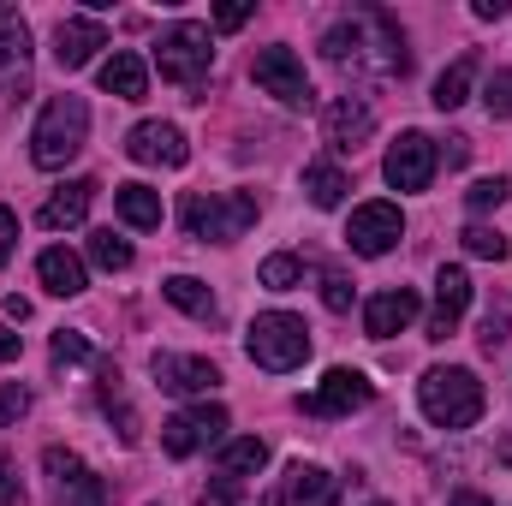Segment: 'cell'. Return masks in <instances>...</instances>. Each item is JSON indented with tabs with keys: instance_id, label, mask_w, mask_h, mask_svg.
Masks as SVG:
<instances>
[{
	"instance_id": "1",
	"label": "cell",
	"mask_w": 512,
	"mask_h": 506,
	"mask_svg": "<svg viewBox=\"0 0 512 506\" xmlns=\"http://www.w3.org/2000/svg\"><path fill=\"white\" fill-rule=\"evenodd\" d=\"M322 54L334 66H352V72H376V78H405L411 72V54H405V36L387 12H358L346 24H334L322 36Z\"/></svg>"
},
{
	"instance_id": "2",
	"label": "cell",
	"mask_w": 512,
	"mask_h": 506,
	"mask_svg": "<svg viewBox=\"0 0 512 506\" xmlns=\"http://www.w3.org/2000/svg\"><path fill=\"white\" fill-rule=\"evenodd\" d=\"M179 227L191 233V239H215V245H233V239H245L256 227V197L251 191H191L185 203H179Z\"/></svg>"
},
{
	"instance_id": "3",
	"label": "cell",
	"mask_w": 512,
	"mask_h": 506,
	"mask_svg": "<svg viewBox=\"0 0 512 506\" xmlns=\"http://www.w3.org/2000/svg\"><path fill=\"white\" fill-rule=\"evenodd\" d=\"M84 143H90V108H84V96H54V102L36 114V131H30V161L54 173V167H66Z\"/></svg>"
},
{
	"instance_id": "4",
	"label": "cell",
	"mask_w": 512,
	"mask_h": 506,
	"mask_svg": "<svg viewBox=\"0 0 512 506\" xmlns=\"http://www.w3.org/2000/svg\"><path fill=\"white\" fill-rule=\"evenodd\" d=\"M417 405H423V417L435 429H471L483 417V381L471 376V370H459V364L429 370V376L417 381Z\"/></svg>"
},
{
	"instance_id": "5",
	"label": "cell",
	"mask_w": 512,
	"mask_h": 506,
	"mask_svg": "<svg viewBox=\"0 0 512 506\" xmlns=\"http://www.w3.org/2000/svg\"><path fill=\"white\" fill-rule=\"evenodd\" d=\"M245 352H251L256 370L286 376V370H298V364L310 358V328H304V316H292V310H268V316L251 322Z\"/></svg>"
},
{
	"instance_id": "6",
	"label": "cell",
	"mask_w": 512,
	"mask_h": 506,
	"mask_svg": "<svg viewBox=\"0 0 512 506\" xmlns=\"http://www.w3.org/2000/svg\"><path fill=\"white\" fill-rule=\"evenodd\" d=\"M155 66H161L167 84L197 90V84L209 78V66H215V36H209V24H197V18L173 24V30L161 36V48H155Z\"/></svg>"
},
{
	"instance_id": "7",
	"label": "cell",
	"mask_w": 512,
	"mask_h": 506,
	"mask_svg": "<svg viewBox=\"0 0 512 506\" xmlns=\"http://www.w3.org/2000/svg\"><path fill=\"white\" fill-rule=\"evenodd\" d=\"M30 96V24L18 6L0 0V102Z\"/></svg>"
},
{
	"instance_id": "8",
	"label": "cell",
	"mask_w": 512,
	"mask_h": 506,
	"mask_svg": "<svg viewBox=\"0 0 512 506\" xmlns=\"http://www.w3.org/2000/svg\"><path fill=\"white\" fill-rule=\"evenodd\" d=\"M376 399V387L364 370H328V376L316 381V393H304L298 399V411L304 417H352V411H364Z\"/></svg>"
},
{
	"instance_id": "9",
	"label": "cell",
	"mask_w": 512,
	"mask_h": 506,
	"mask_svg": "<svg viewBox=\"0 0 512 506\" xmlns=\"http://www.w3.org/2000/svg\"><path fill=\"white\" fill-rule=\"evenodd\" d=\"M42 471L54 477V501L60 506H108V483L66 447H48L42 453Z\"/></svg>"
},
{
	"instance_id": "10",
	"label": "cell",
	"mask_w": 512,
	"mask_h": 506,
	"mask_svg": "<svg viewBox=\"0 0 512 506\" xmlns=\"http://www.w3.org/2000/svg\"><path fill=\"white\" fill-rule=\"evenodd\" d=\"M251 78L286 108H310V78H304V60L292 48H256Z\"/></svg>"
},
{
	"instance_id": "11",
	"label": "cell",
	"mask_w": 512,
	"mask_h": 506,
	"mask_svg": "<svg viewBox=\"0 0 512 506\" xmlns=\"http://www.w3.org/2000/svg\"><path fill=\"white\" fill-rule=\"evenodd\" d=\"M382 173H387L393 191H429V179H435V143H429L423 131H399V137L387 143Z\"/></svg>"
},
{
	"instance_id": "12",
	"label": "cell",
	"mask_w": 512,
	"mask_h": 506,
	"mask_svg": "<svg viewBox=\"0 0 512 506\" xmlns=\"http://www.w3.org/2000/svg\"><path fill=\"white\" fill-rule=\"evenodd\" d=\"M221 435H227V405H197V411H179V417L161 423L167 459H191L197 447H209V441H221Z\"/></svg>"
},
{
	"instance_id": "13",
	"label": "cell",
	"mask_w": 512,
	"mask_h": 506,
	"mask_svg": "<svg viewBox=\"0 0 512 506\" xmlns=\"http://www.w3.org/2000/svg\"><path fill=\"white\" fill-rule=\"evenodd\" d=\"M399 239H405L399 203H364V209H352V221H346V245L358 256H387Z\"/></svg>"
},
{
	"instance_id": "14",
	"label": "cell",
	"mask_w": 512,
	"mask_h": 506,
	"mask_svg": "<svg viewBox=\"0 0 512 506\" xmlns=\"http://www.w3.org/2000/svg\"><path fill=\"white\" fill-rule=\"evenodd\" d=\"M126 155L143 161V167H185L191 149H185V131L167 126V120H143V126L126 131Z\"/></svg>"
},
{
	"instance_id": "15",
	"label": "cell",
	"mask_w": 512,
	"mask_h": 506,
	"mask_svg": "<svg viewBox=\"0 0 512 506\" xmlns=\"http://www.w3.org/2000/svg\"><path fill=\"white\" fill-rule=\"evenodd\" d=\"M465 310H471V274H465V268H441V274H435V310H429V340H447V334H459Z\"/></svg>"
},
{
	"instance_id": "16",
	"label": "cell",
	"mask_w": 512,
	"mask_h": 506,
	"mask_svg": "<svg viewBox=\"0 0 512 506\" xmlns=\"http://www.w3.org/2000/svg\"><path fill=\"white\" fill-rule=\"evenodd\" d=\"M417 292L411 286H387V292H376L370 304H364V334L370 340H393V334H405L411 322H417Z\"/></svg>"
},
{
	"instance_id": "17",
	"label": "cell",
	"mask_w": 512,
	"mask_h": 506,
	"mask_svg": "<svg viewBox=\"0 0 512 506\" xmlns=\"http://www.w3.org/2000/svg\"><path fill=\"white\" fill-rule=\"evenodd\" d=\"M96 48H108V24H102V18H60V30H54V60H60L66 72L90 66Z\"/></svg>"
},
{
	"instance_id": "18",
	"label": "cell",
	"mask_w": 512,
	"mask_h": 506,
	"mask_svg": "<svg viewBox=\"0 0 512 506\" xmlns=\"http://www.w3.org/2000/svg\"><path fill=\"white\" fill-rule=\"evenodd\" d=\"M370 131H376V114H370V102H358V96H334V102L322 108V137H328L334 149H358Z\"/></svg>"
},
{
	"instance_id": "19",
	"label": "cell",
	"mask_w": 512,
	"mask_h": 506,
	"mask_svg": "<svg viewBox=\"0 0 512 506\" xmlns=\"http://www.w3.org/2000/svg\"><path fill=\"white\" fill-rule=\"evenodd\" d=\"M280 506H334L340 501V477H328L322 465H292L286 477H280V495H274Z\"/></svg>"
},
{
	"instance_id": "20",
	"label": "cell",
	"mask_w": 512,
	"mask_h": 506,
	"mask_svg": "<svg viewBox=\"0 0 512 506\" xmlns=\"http://www.w3.org/2000/svg\"><path fill=\"white\" fill-rule=\"evenodd\" d=\"M155 381L167 387V393H209L215 381H221V370L209 364V358H179V352H155Z\"/></svg>"
},
{
	"instance_id": "21",
	"label": "cell",
	"mask_w": 512,
	"mask_h": 506,
	"mask_svg": "<svg viewBox=\"0 0 512 506\" xmlns=\"http://www.w3.org/2000/svg\"><path fill=\"white\" fill-rule=\"evenodd\" d=\"M90 203H96V179H72V185H60V191L42 203L36 221H42L48 233H60V227H78V221L90 215Z\"/></svg>"
},
{
	"instance_id": "22",
	"label": "cell",
	"mask_w": 512,
	"mask_h": 506,
	"mask_svg": "<svg viewBox=\"0 0 512 506\" xmlns=\"http://www.w3.org/2000/svg\"><path fill=\"white\" fill-rule=\"evenodd\" d=\"M102 90L120 96V102H143V90H149V66H143L131 48L108 54V60H102Z\"/></svg>"
},
{
	"instance_id": "23",
	"label": "cell",
	"mask_w": 512,
	"mask_h": 506,
	"mask_svg": "<svg viewBox=\"0 0 512 506\" xmlns=\"http://www.w3.org/2000/svg\"><path fill=\"white\" fill-rule=\"evenodd\" d=\"M36 274H42V286H48L54 298H78V292H84V262L72 251H60V245L36 256Z\"/></svg>"
},
{
	"instance_id": "24",
	"label": "cell",
	"mask_w": 512,
	"mask_h": 506,
	"mask_svg": "<svg viewBox=\"0 0 512 506\" xmlns=\"http://www.w3.org/2000/svg\"><path fill=\"white\" fill-rule=\"evenodd\" d=\"M114 209H120V221L137 227V233H155L161 227V191H149V185H120L114 191Z\"/></svg>"
},
{
	"instance_id": "25",
	"label": "cell",
	"mask_w": 512,
	"mask_h": 506,
	"mask_svg": "<svg viewBox=\"0 0 512 506\" xmlns=\"http://www.w3.org/2000/svg\"><path fill=\"white\" fill-rule=\"evenodd\" d=\"M304 191H310V203H316V209H340V203H346V191H352V179H346L334 161H310V167H304Z\"/></svg>"
},
{
	"instance_id": "26",
	"label": "cell",
	"mask_w": 512,
	"mask_h": 506,
	"mask_svg": "<svg viewBox=\"0 0 512 506\" xmlns=\"http://www.w3.org/2000/svg\"><path fill=\"white\" fill-rule=\"evenodd\" d=\"M161 292H167V304H179V310H185V316H197V322H215V316H221L215 292H209L203 280H191V274H173Z\"/></svg>"
},
{
	"instance_id": "27",
	"label": "cell",
	"mask_w": 512,
	"mask_h": 506,
	"mask_svg": "<svg viewBox=\"0 0 512 506\" xmlns=\"http://www.w3.org/2000/svg\"><path fill=\"white\" fill-rule=\"evenodd\" d=\"M471 78H477V54H459V60L435 78V96H429V102H435L441 114H453V108L471 96Z\"/></svg>"
},
{
	"instance_id": "28",
	"label": "cell",
	"mask_w": 512,
	"mask_h": 506,
	"mask_svg": "<svg viewBox=\"0 0 512 506\" xmlns=\"http://www.w3.org/2000/svg\"><path fill=\"white\" fill-rule=\"evenodd\" d=\"M268 465V447L256 441V435H239V441H221V477H256Z\"/></svg>"
},
{
	"instance_id": "29",
	"label": "cell",
	"mask_w": 512,
	"mask_h": 506,
	"mask_svg": "<svg viewBox=\"0 0 512 506\" xmlns=\"http://www.w3.org/2000/svg\"><path fill=\"white\" fill-rule=\"evenodd\" d=\"M90 262L108 268V274H120V268H131V245L114 227H102V233H90Z\"/></svg>"
},
{
	"instance_id": "30",
	"label": "cell",
	"mask_w": 512,
	"mask_h": 506,
	"mask_svg": "<svg viewBox=\"0 0 512 506\" xmlns=\"http://www.w3.org/2000/svg\"><path fill=\"white\" fill-rule=\"evenodd\" d=\"M256 280H262V286H268V292H292V286H298V280H304V262H298V256H268V262H262V268H256Z\"/></svg>"
},
{
	"instance_id": "31",
	"label": "cell",
	"mask_w": 512,
	"mask_h": 506,
	"mask_svg": "<svg viewBox=\"0 0 512 506\" xmlns=\"http://www.w3.org/2000/svg\"><path fill=\"white\" fill-rule=\"evenodd\" d=\"M465 251L489 256V262H507V239H501V227H465Z\"/></svg>"
},
{
	"instance_id": "32",
	"label": "cell",
	"mask_w": 512,
	"mask_h": 506,
	"mask_svg": "<svg viewBox=\"0 0 512 506\" xmlns=\"http://www.w3.org/2000/svg\"><path fill=\"white\" fill-rule=\"evenodd\" d=\"M507 191H512V185L495 173V179H477V185L465 191V203H471L477 215H489V209H501V203H507Z\"/></svg>"
},
{
	"instance_id": "33",
	"label": "cell",
	"mask_w": 512,
	"mask_h": 506,
	"mask_svg": "<svg viewBox=\"0 0 512 506\" xmlns=\"http://www.w3.org/2000/svg\"><path fill=\"white\" fill-rule=\"evenodd\" d=\"M483 108H489L495 120H512V72H495V78H489V90H483Z\"/></svg>"
},
{
	"instance_id": "34",
	"label": "cell",
	"mask_w": 512,
	"mask_h": 506,
	"mask_svg": "<svg viewBox=\"0 0 512 506\" xmlns=\"http://www.w3.org/2000/svg\"><path fill=\"white\" fill-rule=\"evenodd\" d=\"M322 304H328L334 316H346V310H352V286H346V274H340V268H328V274H322Z\"/></svg>"
},
{
	"instance_id": "35",
	"label": "cell",
	"mask_w": 512,
	"mask_h": 506,
	"mask_svg": "<svg viewBox=\"0 0 512 506\" xmlns=\"http://www.w3.org/2000/svg\"><path fill=\"white\" fill-rule=\"evenodd\" d=\"M84 358H90V340L78 328H60L54 334V364H84Z\"/></svg>"
},
{
	"instance_id": "36",
	"label": "cell",
	"mask_w": 512,
	"mask_h": 506,
	"mask_svg": "<svg viewBox=\"0 0 512 506\" xmlns=\"http://www.w3.org/2000/svg\"><path fill=\"white\" fill-rule=\"evenodd\" d=\"M30 411V387H18V381H6L0 387V423H18Z\"/></svg>"
},
{
	"instance_id": "37",
	"label": "cell",
	"mask_w": 512,
	"mask_h": 506,
	"mask_svg": "<svg viewBox=\"0 0 512 506\" xmlns=\"http://www.w3.org/2000/svg\"><path fill=\"white\" fill-rule=\"evenodd\" d=\"M507 328H512L507 310H489V316H483V334H477V340H483V352H501V346H507Z\"/></svg>"
},
{
	"instance_id": "38",
	"label": "cell",
	"mask_w": 512,
	"mask_h": 506,
	"mask_svg": "<svg viewBox=\"0 0 512 506\" xmlns=\"http://www.w3.org/2000/svg\"><path fill=\"white\" fill-rule=\"evenodd\" d=\"M0 506H24V483H18V471H12L6 453H0Z\"/></svg>"
},
{
	"instance_id": "39",
	"label": "cell",
	"mask_w": 512,
	"mask_h": 506,
	"mask_svg": "<svg viewBox=\"0 0 512 506\" xmlns=\"http://www.w3.org/2000/svg\"><path fill=\"white\" fill-rule=\"evenodd\" d=\"M197 506H239V483H233V477H221V483H209V489L197 495Z\"/></svg>"
},
{
	"instance_id": "40",
	"label": "cell",
	"mask_w": 512,
	"mask_h": 506,
	"mask_svg": "<svg viewBox=\"0 0 512 506\" xmlns=\"http://www.w3.org/2000/svg\"><path fill=\"white\" fill-rule=\"evenodd\" d=\"M12 251H18V215H12V209H0V262H6Z\"/></svg>"
},
{
	"instance_id": "41",
	"label": "cell",
	"mask_w": 512,
	"mask_h": 506,
	"mask_svg": "<svg viewBox=\"0 0 512 506\" xmlns=\"http://www.w3.org/2000/svg\"><path fill=\"white\" fill-rule=\"evenodd\" d=\"M245 18H251V6H221V12H215V30H239Z\"/></svg>"
},
{
	"instance_id": "42",
	"label": "cell",
	"mask_w": 512,
	"mask_h": 506,
	"mask_svg": "<svg viewBox=\"0 0 512 506\" xmlns=\"http://www.w3.org/2000/svg\"><path fill=\"white\" fill-rule=\"evenodd\" d=\"M471 12H477V18H501V12H507V0H477Z\"/></svg>"
},
{
	"instance_id": "43",
	"label": "cell",
	"mask_w": 512,
	"mask_h": 506,
	"mask_svg": "<svg viewBox=\"0 0 512 506\" xmlns=\"http://www.w3.org/2000/svg\"><path fill=\"white\" fill-rule=\"evenodd\" d=\"M12 358H18V334H6V328H0V364H12Z\"/></svg>"
},
{
	"instance_id": "44",
	"label": "cell",
	"mask_w": 512,
	"mask_h": 506,
	"mask_svg": "<svg viewBox=\"0 0 512 506\" xmlns=\"http://www.w3.org/2000/svg\"><path fill=\"white\" fill-rule=\"evenodd\" d=\"M447 506H495V501H483V495H453Z\"/></svg>"
},
{
	"instance_id": "45",
	"label": "cell",
	"mask_w": 512,
	"mask_h": 506,
	"mask_svg": "<svg viewBox=\"0 0 512 506\" xmlns=\"http://www.w3.org/2000/svg\"><path fill=\"white\" fill-rule=\"evenodd\" d=\"M370 506H387V501H370Z\"/></svg>"
}]
</instances>
